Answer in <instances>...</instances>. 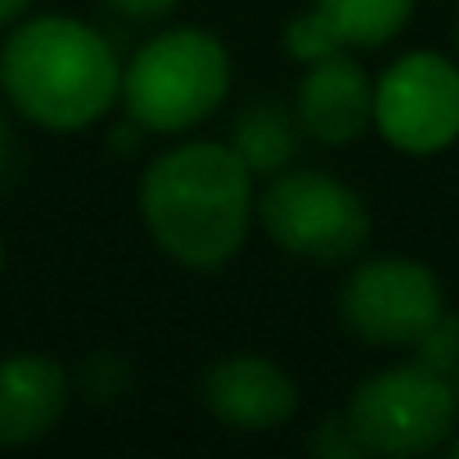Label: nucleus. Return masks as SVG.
Instances as JSON below:
<instances>
[{
	"label": "nucleus",
	"instance_id": "16",
	"mask_svg": "<svg viewBox=\"0 0 459 459\" xmlns=\"http://www.w3.org/2000/svg\"><path fill=\"white\" fill-rule=\"evenodd\" d=\"M108 5L126 19H162L176 10V0H108Z\"/></svg>",
	"mask_w": 459,
	"mask_h": 459
},
{
	"label": "nucleus",
	"instance_id": "14",
	"mask_svg": "<svg viewBox=\"0 0 459 459\" xmlns=\"http://www.w3.org/2000/svg\"><path fill=\"white\" fill-rule=\"evenodd\" d=\"M414 347H419V365H428L437 374H450L455 360H459V320L455 316H441Z\"/></svg>",
	"mask_w": 459,
	"mask_h": 459
},
{
	"label": "nucleus",
	"instance_id": "2",
	"mask_svg": "<svg viewBox=\"0 0 459 459\" xmlns=\"http://www.w3.org/2000/svg\"><path fill=\"white\" fill-rule=\"evenodd\" d=\"M0 91L46 131H86L122 95L113 46L64 14L28 19L0 46Z\"/></svg>",
	"mask_w": 459,
	"mask_h": 459
},
{
	"label": "nucleus",
	"instance_id": "9",
	"mask_svg": "<svg viewBox=\"0 0 459 459\" xmlns=\"http://www.w3.org/2000/svg\"><path fill=\"white\" fill-rule=\"evenodd\" d=\"M374 122V86L342 50L307 68L298 86V126L320 144H351Z\"/></svg>",
	"mask_w": 459,
	"mask_h": 459
},
{
	"label": "nucleus",
	"instance_id": "21",
	"mask_svg": "<svg viewBox=\"0 0 459 459\" xmlns=\"http://www.w3.org/2000/svg\"><path fill=\"white\" fill-rule=\"evenodd\" d=\"M0 266H5V244H0Z\"/></svg>",
	"mask_w": 459,
	"mask_h": 459
},
{
	"label": "nucleus",
	"instance_id": "7",
	"mask_svg": "<svg viewBox=\"0 0 459 459\" xmlns=\"http://www.w3.org/2000/svg\"><path fill=\"white\" fill-rule=\"evenodd\" d=\"M437 275L419 262L383 257L365 262L342 289V320L351 333L378 347H414L441 320Z\"/></svg>",
	"mask_w": 459,
	"mask_h": 459
},
{
	"label": "nucleus",
	"instance_id": "8",
	"mask_svg": "<svg viewBox=\"0 0 459 459\" xmlns=\"http://www.w3.org/2000/svg\"><path fill=\"white\" fill-rule=\"evenodd\" d=\"M203 401L225 428L266 432L298 410L293 378L266 356H225L203 378Z\"/></svg>",
	"mask_w": 459,
	"mask_h": 459
},
{
	"label": "nucleus",
	"instance_id": "12",
	"mask_svg": "<svg viewBox=\"0 0 459 459\" xmlns=\"http://www.w3.org/2000/svg\"><path fill=\"white\" fill-rule=\"evenodd\" d=\"M316 14L329 23L342 50L347 46L378 50L410 23L414 0H316Z\"/></svg>",
	"mask_w": 459,
	"mask_h": 459
},
{
	"label": "nucleus",
	"instance_id": "10",
	"mask_svg": "<svg viewBox=\"0 0 459 459\" xmlns=\"http://www.w3.org/2000/svg\"><path fill=\"white\" fill-rule=\"evenodd\" d=\"M68 405V374L59 360L19 351L0 360V446L46 437Z\"/></svg>",
	"mask_w": 459,
	"mask_h": 459
},
{
	"label": "nucleus",
	"instance_id": "18",
	"mask_svg": "<svg viewBox=\"0 0 459 459\" xmlns=\"http://www.w3.org/2000/svg\"><path fill=\"white\" fill-rule=\"evenodd\" d=\"M446 378H450V387H455V401H459V360H455V369H450Z\"/></svg>",
	"mask_w": 459,
	"mask_h": 459
},
{
	"label": "nucleus",
	"instance_id": "3",
	"mask_svg": "<svg viewBox=\"0 0 459 459\" xmlns=\"http://www.w3.org/2000/svg\"><path fill=\"white\" fill-rule=\"evenodd\" d=\"M230 95V55L198 28H171L122 68V104L144 131H189Z\"/></svg>",
	"mask_w": 459,
	"mask_h": 459
},
{
	"label": "nucleus",
	"instance_id": "17",
	"mask_svg": "<svg viewBox=\"0 0 459 459\" xmlns=\"http://www.w3.org/2000/svg\"><path fill=\"white\" fill-rule=\"evenodd\" d=\"M28 5H32V0H0V28L19 23V19L28 14Z\"/></svg>",
	"mask_w": 459,
	"mask_h": 459
},
{
	"label": "nucleus",
	"instance_id": "15",
	"mask_svg": "<svg viewBox=\"0 0 459 459\" xmlns=\"http://www.w3.org/2000/svg\"><path fill=\"white\" fill-rule=\"evenodd\" d=\"M311 450H316V455H338V459H347V455H365L360 441L351 437L347 419H325L320 432L311 437Z\"/></svg>",
	"mask_w": 459,
	"mask_h": 459
},
{
	"label": "nucleus",
	"instance_id": "5",
	"mask_svg": "<svg viewBox=\"0 0 459 459\" xmlns=\"http://www.w3.org/2000/svg\"><path fill=\"white\" fill-rule=\"evenodd\" d=\"M257 216L284 253L316 262H347L369 239V212L360 194L325 171L275 176L257 198Z\"/></svg>",
	"mask_w": 459,
	"mask_h": 459
},
{
	"label": "nucleus",
	"instance_id": "19",
	"mask_svg": "<svg viewBox=\"0 0 459 459\" xmlns=\"http://www.w3.org/2000/svg\"><path fill=\"white\" fill-rule=\"evenodd\" d=\"M0 153H5V113H0Z\"/></svg>",
	"mask_w": 459,
	"mask_h": 459
},
{
	"label": "nucleus",
	"instance_id": "6",
	"mask_svg": "<svg viewBox=\"0 0 459 459\" xmlns=\"http://www.w3.org/2000/svg\"><path fill=\"white\" fill-rule=\"evenodd\" d=\"M374 126L401 153H437L459 140V68L441 55H405L374 86Z\"/></svg>",
	"mask_w": 459,
	"mask_h": 459
},
{
	"label": "nucleus",
	"instance_id": "4",
	"mask_svg": "<svg viewBox=\"0 0 459 459\" xmlns=\"http://www.w3.org/2000/svg\"><path fill=\"white\" fill-rule=\"evenodd\" d=\"M455 387L428 365H396L365 378L347 405V428L365 455H423L437 450L455 428Z\"/></svg>",
	"mask_w": 459,
	"mask_h": 459
},
{
	"label": "nucleus",
	"instance_id": "1",
	"mask_svg": "<svg viewBox=\"0 0 459 459\" xmlns=\"http://www.w3.org/2000/svg\"><path fill=\"white\" fill-rule=\"evenodd\" d=\"M140 212L153 244L194 271L235 257L253 225V171L230 144L189 140L162 153L140 180Z\"/></svg>",
	"mask_w": 459,
	"mask_h": 459
},
{
	"label": "nucleus",
	"instance_id": "13",
	"mask_svg": "<svg viewBox=\"0 0 459 459\" xmlns=\"http://www.w3.org/2000/svg\"><path fill=\"white\" fill-rule=\"evenodd\" d=\"M338 50H342V41L329 32V23H325L316 10L289 23V55H293V59H302V64H316V59H325V55H338Z\"/></svg>",
	"mask_w": 459,
	"mask_h": 459
},
{
	"label": "nucleus",
	"instance_id": "20",
	"mask_svg": "<svg viewBox=\"0 0 459 459\" xmlns=\"http://www.w3.org/2000/svg\"><path fill=\"white\" fill-rule=\"evenodd\" d=\"M450 455H455V459H459V441H455V446H450Z\"/></svg>",
	"mask_w": 459,
	"mask_h": 459
},
{
	"label": "nucleus",
	"instance_id": "11",
	"mask_svg": "<svg viewBox=\"0 0 459 459\" xmlns=\"http://www.w3.org/2000/svg\"><path fill=\"white\" fill-rule=\"evenodd\" d=\"M298 117L275 104V100H257L253 108L239 113L235 122V140H230V149H235L244 158V167L253 176H280L293 153H298Z\"/></svg>",
	"mask_w": 459,
	"mask_h": 459
}]
</instances>
